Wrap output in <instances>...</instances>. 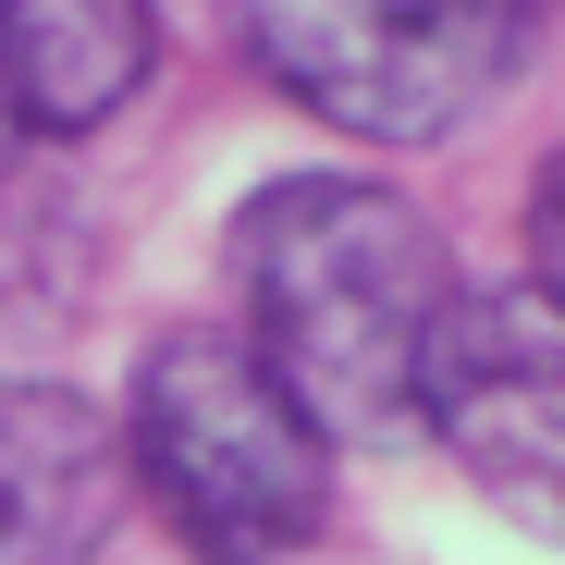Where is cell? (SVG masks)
Returning a JSON list of instances; mask_svg holds the SVG:
<instances>
[{"instance_id": "cell-1", "label": "cell", "mask_w": 565, "mask_h": 565, "mask_svg": "<svg viewBox=\"0 0 565 565\" xmlns=\"http://www.w3.org/2000/svg\"><path fill=\"white\" fill-rule=\"evenodd\" d=\"M455 282L443 222L369 172H282L234 210V344L320 443H382L418 418V356Z\"/></svg>"}, {"instance_id": "cell-2", "label": "cell", "mask_w": 565, "mask_h": 565, "mask_svg": "<svg viewBox=\"0 0 565 565\" xmlns=\"http://www.w3.org/2000/svg\"><path fill=\"white\" fill-rule=\"evenodd\" d=\"M111 443L198 565H282L332 516V443L282 406V382L222 320H184L136 356Z\"/></svg>"}, {"instance_id": "cell-3", "label": "cell", "mask_w": 565, "mask_h": 565, "mask_svg": "<svg viewBox=\"0 0 565 565\" xmlns=\"http://www.w3.org/2000/svg\"><path fill=\"white\" fill-rule=\"evenodd\" d=\"M246 62L356 148H443L529 74L541 0H234Z\"/></svg>"}, {"instance_id": "cell-4", "label": "cell", "mask_w": 565, "mask_h": 565, "mask_svg": "<svg viewBox=\"0 0 565 565\" xmlns=\"http://www.w3.org/2000/svg\"><path fill=\"white\" fill-rule=\"evenodd\" d=\"M418 418L443 430V455L480 480L492 504L541 516L553 504V430H565V369H553V308L541 282H516V296H467L418 356Z\"/></svg>"}, {"instance_id": "cell-5", "label": "cell", "mask_w": 565, "mask_h": 565, "mask_svg": "<svg viewBox=\"0 0 565 565\" xmlns=\"http://www.w3.org/2000/svg\"><path fill=\"white\" fill-rule=\"evenodd\" d=\"M124 516V443L74 382H0V565H99Z\"/></svg>"}, {"instance_id": "cell-6", "label": "cell", "mask_w": 565, "mask_h": 565, "mask_svg": "<svg viewBox=\"0 0 565 565\" xmlns=\"http://www.w3.org/2000/svg\"><path fill=\"white\" fill-rule=\"evenodd\" d=\"M160 62V0H0V111L25 136H99Z\"/></svg>"}]
</instances>
